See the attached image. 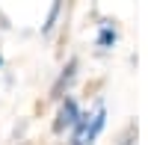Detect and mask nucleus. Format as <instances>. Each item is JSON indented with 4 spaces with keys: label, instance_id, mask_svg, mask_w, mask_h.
<instances>
[{
    "label": "nucleus",
    "instance_id": "f257e3e1",
    "mask_svg": "<svg viewBox=\"0 0 148 145\" xmlns=\"http://www.w3.org/2000/svg\"><path fill=\"white\" fill-rule=\"evenodd\" d=\"M104 124H107V110H104V104L98 107L95 113H80L77 124L71 127V142H68V145H95L98 136L104 133Z\"/></svg>",
    "mask_w": 148,
    "mask_h": 145
},
{
    "label": "nucleus",
    "instance_id": "f03ea898",
    "mask_svg": "<svg viewBox=\"0 0 148 145\" xmlns=\"http://www.w3.org/2000/svg\"><path fill=\"white\" fill-rule=\"evenodd\" d=\"M80 104L74 95H62L59 98V110H56V118H53V133H65V130H71L74 124H77L80 118Z\"/></svg>",
    "mask_w": 148,
    "mask_h": 145
},
{
    "label": "nucleus",
    "instance_id": "7ed1b4c3",
    "mask_svg": "<svg viewBox=\"0 0 148 145\" xmlns=\"http://www.w3.org/2000/svg\"><path fill=\"white\" fill-rule=\"evenodd\" d=\"M77 68H80V59H77V56H71L68 62H65V68L59 71V77H56V83H53V89H51V98H53V101H59L62 95H68L74 77H77Z\"/></svg>",
    "mask_w": 148,
    "mask_h": 145
},
{
    "label": "nucleus",
    "instance_id": "20e7f679",
    "mask_svg": "<svg viewBox=\"0 0 148 145\" xmlns=\"http://www.w3.org/2000/svg\"><path fill=\"white\" fill-rule=\"evenodd\" d=\"M116 42H119V30H116V24H113V21H104L101 30H98V47H101V51H110Z\"/></svg>",
    "mask_w": 148,
    "mask_h": 145
},
{
    "label": "nucleus",
    "instance_id": "39448f33",
    "mask_svg": "<svg viewBox=\"0 0 148 145\" xmlns=\"http://www.w3.org/2000/svg\"><path fill=\"white\" fill-rule=\"evenodd\" d=\"M59 12H62V0H53L51 3V12H47V18L42 24V36H51L53 27H56V21H59Z\"/></svg>",
    "mask_w": 148,
    "mask_h": 145
},
{
    "label": "nucleus",
    "instance_id": "423d86ee",
    "mask_svg": "<svg viewBox=\"0 0 148 145\" xmlns=\"http://www.w3.org/2000/svg\"><path fill=\"white\" fill-rule=\"evenodd\" d=\"M133 142H136V139H133V133H127V136H125V139H121L119 145H133Z\"/></svg>",
    "mask_w": 148,
    "mask_h": 145
},
{
    "label": "nucleus",
    "instance_id": "0eeeda50",
    "mask_svg": "<svg viewBox=\"0 0 148 145\" xmlns=\"http://www.w3.org/2000/svg\"><path fill=\"white\" fill-rule=\"evenodd\" d=\"M0 65H3V56H0Z\"/></svg>",
    "mask_w": 148,
    "mask_h": 145
}]
</instances>
